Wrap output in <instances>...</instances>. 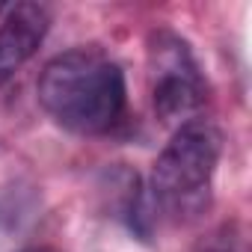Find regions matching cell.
<instances>
[{
  "label": "cell",
  "mask_w": 252,
  "mask_h": 252,
  "mask_svg": "<svg viewBox=\"0 0 252 252\" xmlns=\"http://www.w3.org/2000/svg\"><path fill=\"white\" fill-rule=\"evenodd\" d=\"M45 113L74 134H104L119 125L128 86L125 71L98 48H74L54 57L36 86Z\"/></svg>",
  "instance_id": "cell-1"
},
{
  "label": "cell",
  "mask_w": 252,
  "mask_h": 252,
  "mask_svg": "<svg viewBox=\"0 0 252 252\" xmlns=\"http://www.w3.org/2000/svg\"><path fill=\"white\" fill-rule=\"evenodd\" d=\"M222 155V131L208 119H193L175 131L152 169V196L172 211L199 208Z\"/></svg>",
  "instance_id": "cell-2"
},
{
  "label": "cell",
  "mask_w": 252,
  "mask_h": 252,
  "mask_svg": "<svg viewBox=\"0 0 252 252\" xmlns=\"http://www.w3.org/2000/svg\"><path fill=\"white\" fill-rule=\"evenodd\" d=\"M149 68H152V104L163 125H187L205 104V77L190 51V45L172 33L158 30L149 39Z\"/></svg>",
  "instance_id": "cell-3"
},
{
  "label": "cell",
  "mask_w": 252,
  "mask_h": 252,
  "mask_svg": "<svg viewBox=\"0 0 252 252\" xmlns=\"http://www.w3.org/2000/svg\"><path fill=\"white\" fill-rule=\"evenodd\" d=\"M51 27V9L42 3H9L0 18V83L24 68Z\"/></svg>",
  "instance_id": "cell-4"
},
{
  "label": "cell",
  "mask_w": 252,
  "mask_h": 252,
  "mask_svg": "<svg viewBox=\"0 0 252 252\" xmlns=\"http://www.w3.org/2000/svg\"><path fill=\"white\" fill-rule=\"evenodd\" d=\"M199 252H240V237L234 234V225H222L220 231H214Z\"/></svg>",
  "instance_id": "cell-5"
},
{
  "label": "cell",
  "mask_w": 252,
  "mask_h": 252,
  "mask_svg": "<svg viewBox=\"0 0 252 252\" xmlns=\"http://www.w3.org/2000/svg\"><path fill=\"white\" fill-rule=\"evenodd\" d=\"M21 252H57V249H51V246H30V249H21Z\"/></svg>",
  "instance_id": "cell-6"
}]
</instances>
